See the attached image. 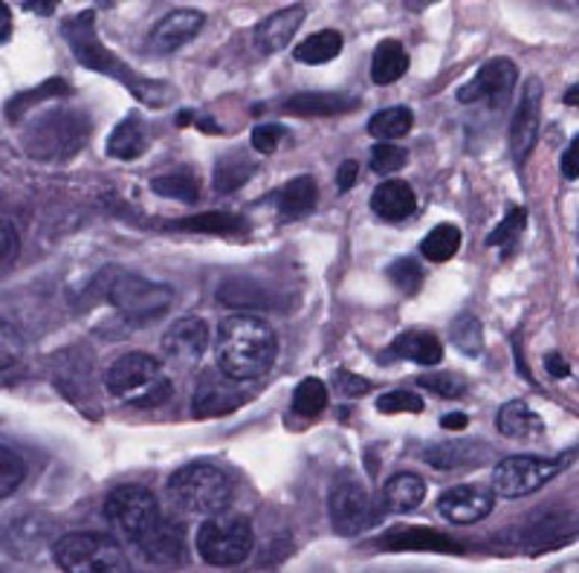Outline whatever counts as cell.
I'll return each mask as SVG.
<instances>
[{"label": "cell", "mask_w": 579, "mask_h": 573, "mask_svg": "<svg viewBox=\"0 0 579 573\" xmlns=\"http://www.w3.org/2000/svg\"><path fill=\"white\" fill-rule=\"evenodd\" d=\"M64 41L76 55V62L88 70H97L107 79H116L123 88H128L133 93L137 102L149 107H166L171 99H175V88L166 84V81L145 79L142 73H137L131 64H125L114 50H107L102 41H99L97 32V12L85 10L79 15H73L62 24Z\"/></svg>", "instance_id": "6da1fadb"}, {"label": "cell", "mask_w": 579, "mask_h": 573, "mask_svg": "<svg viewBox=\"0 0 579 573\" xmlns=\"http://www.w3.org/2000/svg\"><path fill=\"white\" fill-rule=\"evenodd\" d=\"M218 368L241 382L267 377L279 356V339L272 327L258 316H227L215 339Z\"/></svg>", "instance_id": "7a4b0ae2"}, {"label": "cell", "mask_w": 579, "mask_h": 573, "mask_svg": "<svg viewBox=\"0 0 579 573\" xmlns=\"http://www.w3.org/2000/svg\"><path fill=\"white\" fill-rule=\"evenodd\" d=\"M90 290H97L99 299H105L131 330L154 325L175 304V287L151 282L137 273H125L123 266L102 270Z\"/></svg>", "instance_id": "3957f363"}, {"label": "cell", "mask_w": 579, "mask_h": 573, "mask_svg": "<svg viewBox=\"0 0 579 573\" xmlns=\"http://www.w3.org/2000/svg\"><path fill=\"white\" fill-rule=\"evenodd\" d=\"M93 122L88 110L73 105H55L38 114L21 131V148L38 162H67L79 154L90 140Z\"/></svg>", "instance_id": "277c9868"}, {"label": "cell", "mask_w": 579, "mask_h": 573, "mask_svg": "<svg viewBox=\"0 0 579 573\" xmlns=\"http://www.w3.org/2000/svg\"><path fill=\"white\" fill-rule=\"evenodd\" d=\"M105 389L111 391L114 398L140 408L163 406V403H168V398L175 394V386H171V379L163 374L159 360H154L151 353L142 351L123 353V356L107 368Z\"/></svg>", "instance_id": "5b68a950"}, {"label": "cell", "mask_w": 579, "mask_h": 573, "mask_svg": "<svg viewBox=\"0 0 579 573\" xmlns=\"http://www.w3.org/2000/svg\"><path fill=\"white\" fill-rule=\"evenodd\" d=\"M235 495L232 478L211 464H189L168 478V498L192 516H215L227 510Z\"/></svg>", "instance_id": "8992f818"}, {"label": "cell", "mask_w": 579, "mask_h": 573, "mask_svg": "<svg viewBox=\"0 0 579 573\" xmlns=\"http://www.w3.org/2000/svg\"><path fill=\"white\" fill-rule=\"evenodd\" d=\"M197 554L211 568H235L253 554V524L241 512L220 510L197 528Z\"/></svg>", "instance_id": "52a82bcc"}, {"label": "cell", "mask_w": 579, "mask_h": 573, "mask_svg": "<svg viewBox=\"0 0 579 573\" xmlns=\"http://www.w3.org/2000/svg\"><path fill=\"white\" fill-rule=\"evenodd\" d=\"M53 559L67 573H111L131 568L123 545L107 533H67L55 538Z\"/></svg>", "instance_id": "ba28073f"}, {"label": "cell", "mask_w": 579, "mask_h": 573, "mask_svg": "<svg viewBox=\"0 0 579 573\" xmlns=\"http://www.w3.org/2000/svg\"><path fill=\"white\" fill-rule=\"evenodd\" d=\"M383 504L379 498L374 502L369 490L362 486V481L351 476H343L331 486L327 495V516H331V528L345 538L362 536L365 530L379 524L383 519Z\"/></svg>", "instance_id": "9c48e42d"}, {"label": "cell", "mask_w": 579, "mask_h": 573, "mask_svg": "<svg viewBox=\"0 0 579 573\" xmlns=\"http://www.w3.org/2000/svg\"><path fill=\"white\" fill-rule=\"evenodd\" d=\"M102 516H105L107 524H111L119 536L137 545V542L157 524L163 512H159V504L151 490L137 484H125L107 493Z\"/></svg>", "instance_id": "30bf717a"}, {"label": "cell", "mask_w": 579, "mask_h": 573, "mask_svg": "<svg viewBox=\"0 0 579 573\" xmlns=\"http://www.w3.org/2000/svg\"><path fill=\"white\" fill-rule=\"evenodd\" d=\"M565 464H568V455L559 460H544L536 455H513V458L499 460L492 469V493L510 502L539 493L548 481L559 476Z\"/></svg>", "instance_id": "8fae6325"}, {"label": "cell", "mask_w": 579, "mask_h": 573, "mask_svg": "<svg viewBox=\"0 0 579 573\" xmlns=\"http://www.w3.org/2000/svg\"><path fill=\"white\" fill-rule=\"evenodd\" d=\"M516 84V64L510 58H490L487 64H481V70L475 73V79L466 81L464 88H458L455 99L461 105H487L492 114H501L513 99Z\"/></svg>", "instance_id": "7c38bea8"}, {"label": "cell", "mask_w": 579, "mask_h": 573, "mask_svg": "<svg viewBox=\"0 0 579 573\" xmlns=\"http://www.w3.org/2000/svg\"><path fill=\"white\" fill-rule=\"evenodd\" d=\"M244 382L235 377H229L227 370L206 368L194 382L192 394V415L197 420H211V417H227L235 408L246 403Z\"/></svg>", "instance_id": "4fadbf2b"}, {"label": "cell", "mask_w": 579, "mask_h": 573, "mask_svg": "<svg viewBox=\"0 0 579 573\" xmlns=\"http://www.w3.org/2000/svg\"><path fill=\"white\" fill-rule=\"evenodd\" d=\"M542 102L544 88L539 79H527L522 88V99H518L516 114L510 119V154L518 168L525 166L530 151L536 148L539 140V125H542Z\"/></svg>", "instance_id": "5bb4252c"}, {"label": "cell", "mask_w": 579, "mask_h": 573, "mask_svg": "<svg viewBox=\"0 0 579 573\" xmlns=\"http://www.w3.org/2000/svg\"><path fill=\"white\" fill-rule=\"evenodd\" d=\"M496 507V493L478 484L452 486L438 498V512L452 524H475L484 521Z\"/></svg>", "instance_id": "9a60e30c"}, {"label": "cell", "mask_w": 579, "mask_h": 573, "mask_svg": "<svg viewBox=\"0 0 579 573\" xmlns=\"http://www.w3.org/2000/svg\"><path fill=\"white\" fill-rule=\"evenodd\" d=\"M203 24H206V18H203V12L197 10L168 12L166 18H159L157 27L151 29L149 38L151 53L157 55L177 53L180 47H185L189 41H194V38L201 36Z\"/></svg>", "instance_id": "2e32d148"}, {"label": "cell", "mask_w": 579, "mask_h": 573, "mask_svg": "<svg viewBox=\"0 0 579 573\" xmlns=\"http://www.w3.org/2000/svg\"><path fill=\"white\" fill-rule=\"evenodd\" d=\"M209 344V325L197 316L177 318L163 336V351L177 365H194Z\"/></svg>", "instance_id": "e0dca14e"}, {"label": "cell", "mask_w": 579, "mask_h": 573, "mask_svg": "<svg viewBox=\"0 0 579 573\" xmlns=\"http://www.w3.org/2000/svg\"><path fill=\"white\" fill-rule=\"evenodd\" d=\"M305 15H308V10L301 3H293V6H284V10L267 15L253 32L255 50L261 55L281 53L290 44V38L299 32V27L305 24Z\"/></svg>", "instance_id": "ac0fdd59"}, {"label": "cell", "mask_w": 579, "mask_h": 573, "mask_svg": "<svg viewBox=\"0 0 579 573\" xmlns=\"http://www.w3.org/2000/svg\"><path fill=\"white\" fill-rule=\"evenodd\" d=\"M145 559H151L159 568H180L185 559L183 554V530L175 528V521L159 516V521L137 542Z\"/></svg>", "instance_id": "d6986e66"}, {"label": "cell", "mask_w": 579, "mask_h": 573, "mask_svg": "<svg viewBox=\"0 0 579 573\" xmlns=\"http://www.w3.org/2000/svg\"><path fill=\"white\" fill-rule=\"evenodd\" d=\"M319 204V185L310 174H299L287 180L272 192V206L279 212L281 221H299V218H308Z\"/></svg>", "instance_id": "ffe728a7"}, {"label": "cell", "mask_w": 579, "mask_h": 573, "mask_svg": "<svg viewBox=\"0 0 579 573\" xmlns=\"http://www.w3.org/2000/svg\"><path fill=\"white\" fill-rule=\"evenodd\" d=\"M360 107V99L351 93H296L290 96L281 110L290 116H301V119H317V116H343L351 114Z\"/></svg>", "instance_id": "44dd1931"}, {"label": "cell", "mask_w": 579, "mask_h": 573, "mask_svg": "<svg viewBox=\"0 0 579 573\" xmlns=\"http://www.w3.org/2000/svg\"><path fill=\"white\" fill-rule=\"evenodd\" d=\"M379 547L383 550H438V554H461L464 550L452 536L429 528L388 530L386 536L379 538Z\"/></svg>", "instance_id": "7402d4cb"}, {"label": "cell", "mask_w": 579, "mask_h": 573, "mask_svg": "<svg viewBox=\"0 0 579 573\" xmlns=\"http://www.w3.org/2000/svg\"><path fill=\"white\" fill-rule=\"evenodd\" d=\"M371 209L377 218L391 223H400L406 218H412L414 209H417V195L414 188L406 180H386L374 188L371 195Z\"/></svg>", "instance_id": "603a6c76"}, {"label": "cell", "mask_w": 579, "mask_h": 573, "mask_svg": "<svg viewBox=\"0 0 579 573\" xmlns=\"http://www.w3.org/2000/svg\"><path fill=\"white\" fill-rule=\"evenodd\" d=\"M496 429L510 441H536L544 434V420L525 400H510L496 415Z\"/></svg>", "instance_id": "cb8c5ba5"}, {"label": "cell", "mask_w": 579, "mask_h": 573, "mask_svg": "<svg viewBox=\"0 0 579 573\" xmlns=\"http://www.w3.org/2000/svg\"><path fill=\"white\" fill-rule=\"evenodd\" d=\"M255 171H258V159L246 148H232L227 154H220L218 162H215V180H211V185H215L218 195H232L241 185L253 180Z\"/></svg>", "instance_id": "d4e9b609"}, {"label": "cell", "mask_w": 579, "mask_h": 573, "mask_svg": "<svg viewBox=\"0 0 579 573\" xmlns=\"http://www.w3.org/2000/svg\"><path fill=\"white\" fill-rule=\"evenodd\" d=\"M386 360L391 356H400V360L417 362V365H438L443 360V344L435 334H426V330H403V334L397 336L395 342L388 344L386 353H383Z\"/></svg>", "instance_id": "484cf974"}, {"label": "cell", "mask_w": 579, "mask_h": 573, "mask_svg": "<svg viewBox=\"0 0 579 573\" xmlns=\"http://www.w3.org/2000/svg\"><path fill=\"white\" fill-rule=\"evenodd\" d=\"M426 498V481L414 472H397L386 481L379 504L386 512H412L417 510Z\"/></svg>", "instance_id": "4316f807"}, {"label": "cell", "mask_w": 579, "mask_h": 573, "mask_svg": "<svg viewBox=\"0 0 579 573\" xmlns=\"http://www.w3.org/2000/svg\"><path fill=\"white\" fill-rule=\"evenodd\" d=\"M168 230L177 232H201V235H218V238H241L249 232V221L244 214L232 212H203L185 221L168 223Z\"/></svg>", "instance_id": "83f0119b"}, {"label": "cell", "mask_w": 579, "mask_h": 573, "mask_svg": "<svg viewBox=\"0 0 579 573\" xmlns=\"http://www.w3.org/2000/svg\"><path fill=\"white\" fill-rule=\"evenodd\" d=\"M67 96H73V84H67L64 79L53 76V79L41 81L38 88L24 90L18 96H12L10 102H7V119H10L12 125H18L21 119H24L33 107L41 105V102H59V99Z\"/></svg>", "instance_id": "f1b7e54d"}, {"label": "cell", "mask_w": 579, "mask_h": 573, "mask_svg": "<svg viewBox=\"0 0 579 573\" xmlns=\"http://www.w3.org/2000/svg\"><path fill=\"white\" fill-rule=\"evenodd\" d=\"M145 148H149V133H145L142 119L137 114L125 116L111 133V140H107V154L114 159H123V162L140 159Z\"/></svg>", "instance_id": "f546056e"}, {"label": "cell", "mask_w": 579, "mask_h": 573, "mask_svg": "<svg viewBox=\"0 0 579 573\" xmlns=\"http://www.w3.org/2000/svg\"><path fill=\"white\" fill-rule=\"evenodd\" d=\"M406 70H409L406 47L395 38L379 41L377 50H374V58H371V79H374V84H395L397 79H403Z\"/></svg>", "instance_id": "4dcf8cb0"}, {"label": "cell", "mask_w": 579, "mask_h": 573, "mask_svg": "<svg viewBox=\"0 0 579 573\" xmlns=\"http://www.w3.org/2000/svg\"><path fill=\"white\" fill-rule=\"evenodd\" d=\"M151 192L177 204L194 206L201 200V180L194 177L192 168H177V171H166L151 180Z\"/></svg>", "instance_id": "1f68e13d"}, {"label": "cell", "mask_w": 579, "mask_h": 573, "mask_svg": "<svg viewBox=\"0 0 579 573\" xmlns=\"http://www.w3.org/2000/svg\"><path fill=\"white\" fill-rule=\"evenodd\" d=\"M50 533H53V521L27 516V519H21L15 528H10L7 550H10L12 556H21V559H24V556H33L44 547Z\"/></svg>", "instance_id": "d6a6232c"}, {"label": "cell", "mask_w": 579, "mask_h": 573, "mask_svg": "<svg viewBox=\"0 0 579 573\" xmlns=\"http://www.w3.org/2000/svg\"><path fill=\"white\" fill-rule=\"evenodd\" d=\"M343 47H345L343 32H336V29H322V32H313L310 38H305V41L293 50V58L299 64H327L343 53Z\"/></svg>", "instance_id": "836d02e7"}, {"label": "cell", "mask_w": 579, "mask_h": 573, "mask_svg": "<svg viewBox=\"0 0 579 573\" xmlns=\"http://www.w3.org/2000/svg\"><path fill=\"white\" fill-rule=\"evenodd\" d=\"M414 125V114L409 107L397 105V107H383L377 114L369 119V133L374 140L379 142H391L400 140L406 133L412 131Z\"/></svg>", "instance_id": "e575fe53"}, {"label": "cell", "mask_w": 579, "mask_h": 573, "mask_svg": "<svg viewBox=\"0 0 579 573\" xmlns=\"http://www.w3.org/2000/svg\"><path fill=\"white\" fill-rule=\"evenodd\" d=\"M458 249H461V230H458L455 223H438L421 240L423 258H429L432 264H447L449 258L458 256Z\"/></svg>", "instance_id": "d590c367"}, {"label": "cell", "mask_w": 579, "mask_h": 573, "mask_svg": "<svg viewBox=\"0 0 579 573\" xmlns=\"http://www.w3.org/2000/svg\"><path fill=\"white\" fill-rule=\"evenodd\" d=\"M327 408V386L322 379L308 377L301 379L296 391H293V412L305 420H313Z\"/></svg>", "instance_id": "8d00e7d4"}, {"label": "cell", "mask_w": 579, "mask_h": 573, "mask_svg": "<svg viewBox=\"0 0 579 573\" xmlns=\"http://www.w3.org/2000/svg\"><path fill=\"white\" fill-rule=\"evenodd\" d=\"M484 327L481 322L464 310V313H458L455 322H452V344H455L458 351L466 353V356H478L484 351Z\"/></svg>", "instance_id": "74e56055"}, {"label": "cell", "mask_w": 579, "mask_h": 573, "mask_svg": "<svg viewBox=\"0 0 579 573\" xmlns=\"http://www.w3.org/2000/svg\"><path fill=\"white\" fill-rule=\"evenodd\" d=\"M27 478V460L12 446L0 450V498H12Z\"/></svg>", "instance_id": "f35d334b"}, {"label": "cell", "mask_w": 579, "mask_h": 573, "mask_svg": "<svg viewBox=\"0 0 579 573\" xmlns=\"http://www.w3.org/2000/svg\"><path fill=\"white\" fill-rule=\"evenodd\" d=\"M527 226V212L522 206H513L507 218L487 235V247H516L522 240V232Z\"/></svg>", "instance_id": "ab89813d"}, {"label": "cell", "mask_w": 579, "mask_h": 573, "mask_svg": "<svg viewBox=\"0 0 579 573\" xmlns=\"http://www.w3.org/2000/svg\"><path fill=\"white\" fill-rule=\"evenodd\" d=\"M473 450H475L473 443H438L435 450L426 452V460L438 469L464 467V464H473V460L478 464Z\"/></svg>", "instance_id": "60d3db41"}, {"label": "cell", "mask_w": 579, "mask_h": 573, "mask_svg": "<svg viewBox=\"0 0 579 573\" xmlns=\"http://www.w3.org/2000/svg\"><path fill=\"white\" fill-rule=\"evenodd\" d=\"M386 275L397 290L406 292V296H414L423 287V275L426 273H423V266L414 258H397L395 264L386 270Z\"/></svg>", "instance_id": "b9f144b4"}, {"label": "cell", "mask_w": 579, "mask_h": 573, "mask_svg": "<svg viewBox=\"0 0 579 573\" xmlns=\"http://www.w3.org/2000/svg\"><path fill=\"white\" fill-rule=\"evenodd\" d=\"M406 162H409V151L400 148V145H391V142H377V145L371 148L369 166L374 174H379V177L395 174V171H400Z\"/></svg>", "instance_id": "7bdbcfd3"}, {"label": "cell", "mask_w": 579, "mask_h": 573, "mask_svg": "<svg viewBox=\"0 0 579 573\" xmlns=\"http://www.w3.org/2000/svg\"><path fill=\"white\" fill-rule=\"evenodd\" d=\"M414 382H417L421 389L435 391V394L447 400L461 398L466 391V379L461 377V374H426V377H417Z\"/></svg>", "instance_id": "ee69618b"}, {"label": "cell", "mask_w": 579, "mask_h": 573, "mask_svg": "<svg viewBox=\"0 0 579 573\" xmlns=\"http://www.w3.org/2000/svg\"><path fill=\"white\" fill-rule=\"evenodd\" d=\"M423 400L412 391H388L383 398L377 400V412L383 415H400V412H409V415H421L423 412Z\"/></svg>", "instance_id": "f6af8a7d"}, {"label": "cell", "mask_w": 579, "mask_h": 573, "mask_svg": "<svg viewBox=\"0 0 579 573\" xmlns=\"http://www.w3.org/2000/svg\"><path fill=\"white\" fill-rule=\"evenodd\" d=\"M287 136V128L284 125H255L253 136H249V145H253L258 154H272L279 148V142Z\"/></svg>", "instance_id": "bcb514c9"}, {"label": "cell", "mask_w": 579, "mask_h": 573, "mask_svg": "<svg viewBox=\"0 0 579 573\" xmlns=\"http://www.w3.org/2000/svg\"><path fill=\"white\" fill-rule=\"evenodd\" d=\"M336 389L343 391L345 398H362V394H369L374 386H371V379L360 377V374H351V370H336Z\"/></svg>", "instance_id": "7dc6e473"}, {"label": "cell", "mask_w": 579, "mask_h": 573, "mask_svg": "<svg viewBox=\"0 0 579 573\" xmlns=\"http://www.w3.org/2000/svg\"><path fill=\"white\" fill-rule=\"evenodd\" d=\"M18 258V232L12 226V221H3V270H10Z\"/></svg>", "instance_id": "c3c4849f"}, {"label": "cell", "mask_w": 579, "mask_h": 573, "mask_svg": "<svg viewBox=\"0 0 579 573\" xmlns=\"http://www.w3.org/2000/svg\"><path fill=\"white\" fill-rule=\"evenodd\" d=\"M357 180H360V162L345 159L343 166H339V171H336V188H339L343 195H348Z\"/></svg>", "instance_id": "681fc988"}, {"label": "cell", "mask_w": 579, "mask_h": 573, "mask_svg": "<svg viewBox=\"0 0 579 573\" xmlns=\"http://www.w3.org/2000/svg\"><path fill=\"white\" fill-rule=\"evenodd\" d=\"M577 136H574V140H570V145H568V151H565V154H562V174H565V180H570V183H574V180H577L579 177V166H577V157H579V151H577Z\"/></svg>", "instance_id": "f907efd6"}, {"label": "cell", "mask_w": 579, "mask_h": 573, "mask_svg": "<svg viewBox=\"0 0 579 573\" xmlns=\"http://www.w3.org/2000/svg\"><path fill=\"white\" fill-rule=\"evenodd\" d=\"M544 368H548V374H551L553 379H568L570 377V365L562 360L559 353H548V356H544Z\"/></svg>", "instance_id": "816d5d0a"}, {"label": "cell", "mask_w": 579, "mask_h": 573, "mask_svg": "<svg viewBox=\"0 0 579 573\" xmlns=\"http://www.w3.org/2000/svg\"><path fill=\"white\" fill-rule=\"evenodd\" d=\"M440 426L447 429V432H461L464 426H469V417L464 412H452V415L440 417Z\"/></svg>", "instance_id": "f5cc1de1"}, {"label": "cell", "mask_w": 579, "mask_h": 573, "mask_svg": "<svg viewBox=\"0 0 579 573\" xmlns=\"http://www.w3.org/2000/svg\"><path fill=\"white\" fill-rule=\"evenodd\" d=\"M0 27H3V32H0V41H3V44H10L12 24H10V6H7V3L0 6Z\"/></svg>", "instance_id": "db71d44e"}, {"label": "cell", "mask_w": 579, "mask_h": 573, "mask_svg": "<svg viewBox=\"0 0 579 573\" xmlns=\"http://www.w3.org/2000/svg\"><path fill=\"white\" fill-rule=\"evenodd\" d=\"M24 10L38 12V15H53V10H59L55 0H47V3H24Z\"/></svg>", "instance_id": "11a10c76"}, {"label": "cell", "mask_w": 579, "mask_h": 573, "mask_svg": "<svg viewBox=\"0 0 579 573\" xmlns=\"http://www.w3.org/2000/svg\"><path fill=\"white\" fill-rule=\"evenodd\" d=\"M577 93H579V84H577V81H574V84H570V88H568V93H565V105L577 107Z\"/></svg>", "instance_id": "9f6ffc18"}, {"label": "cell", "mask_w": 579, "mask_h": 573, "mask_svg": "<svg viewBox=\"0 0 579 573\" xmlns=\"http://www.w3.org/2000/svg\"><path fill=\"white\" fill-rule=\"evenodd\" d=\"M192 110H183V114H180V116H177V125H180V128H185V125H189V122H192Z\"/></svg>", "instance_id": "6f0895ef"}]
</instances>
